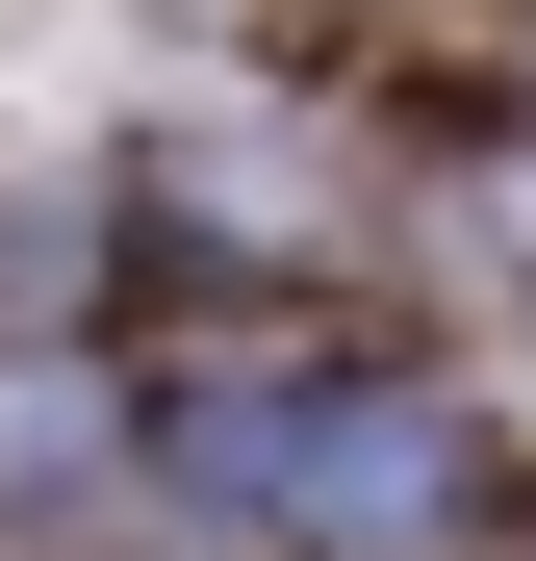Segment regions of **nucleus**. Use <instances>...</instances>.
<instances>
[{"mask_svg":"<svg viewBox=\"0 0 536 561\" xmlns=\"http://www.w3.org/2000/svg\"><path fill=\"white\" fill-rule=\"evenodd\" d=\"M230 485L332 536V561H409L434 511H460V409H409V383H307V409H230Z\"/></svg>","mask_w":536,"mask_h":561,"instance_id":"obj_1","label":"nucleus"}]
</instances>
